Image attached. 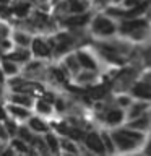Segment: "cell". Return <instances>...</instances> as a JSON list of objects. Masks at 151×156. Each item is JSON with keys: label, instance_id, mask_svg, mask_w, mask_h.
<instances>
[{"label": "cell", "instance_id": "21", "mask_svg": "<svg viewBox=\"0 0 151 156\" xmlns=\"http://www.w3.org/2000/svg\"><path fill=\"white\" fill-rule=\"evenodd\" d=\"M15 39H16V42H19L21 46H28V44H29V37L24 36V34L16 33V34H15Z\"/></svg>", "mask_w": 151, "mask_h": 156}, {"label": "cell", "instance_id": "7", "mask_svg": "<svg viewBox=\"0 0 151 156\" xmlns=\"http://www.w3.org/2000/svg\"><path fill=\"white\" fill-rule=\"evenodd\" d=\"M78 62H80V65H83L85 68L88 70H96V62L93 60V58L88 55L86 52H78Z\"/></svg>", "mask_w": 151, "mask_h": 156}, {"label": "cell", "instance_id": "35", "mask_svg": "<svg viewBox=\"0 0 151 156\" xmlns=\"http://www.w3.org/2000/svg\"><path fill=\"white\" fill-rule=\"evenodd\" d=\"M7 136H8V133H7V132H5V129H3V127H0V138H7Z\"/></svg>", "mask_w": 151, "mask_h": 156}, {"label": "cell", "instance_id": "41", "mask_svg": "<svg viewBox=\"0 0 151 156\" xmlns=\"http://www.w3.org/2000/svg\"><path fill=\"white\" fill-rule=\"evenodd\" d=\"M148 81H149V83H148V85H149V86H151V75H149V76H148Z\"/></svg>", "mask_w": 151, "mask_h": 156}, {"label": "cell", "instance_id": "8", "mask_svg": "<svg viewBox=\"0 0 151 156\" xmlns=\"http://www.w3.org/2000/svg\"><path fill=\"white\" fill-rule=\"evenodd\" d=\"M88 20H90V16L86 13H83V15H76V16L67 18L65 24H68V26H83V24L88 23Z\"/></svg>", "mask_w": 151, "mask_h": 156}, {"label": "cell", "instance_id": "36", "mask_svg": "<svg viewBox=\"0 0 151 156\" xmlns=\"http://www.w3.org/2000/svg\"><path fill=\"white\" fill-rule=\"evenodd\" d=\"M119 102H122V104H124V106H128V98H120V99H119Z\"/></svg>", "mask_w": 151, "mask_h": 156}, {"label": "cell", "instance_id": "3", "mask_svg": "<svg viewBox=\"0 0 151 156\" xmlns=\"http://www.w3.org/2000/svg\"><path fill=\"white\" fill-rule=\"evenodd\" d=\"M114 140H115V143L119 145L120 150H132V148H135V145H136V141L130 140L128 136H125V135H122L120 132H117L114 135Z\"/></svg>", "mask_w": 151, "mask_h": 156}, {"label": "cell", "instance_id": "6", "mask_svg": "<svg viewBox=\"0 0 151 156\" xmlns=\"http://www.w3.org/2000/svg\"><path fill=\"white\" fill-rule=\"evenodd\" d=\"M146 26V21L145 20H132V21H125L122 24V31L124 33H132V31H136V29H141Z\"/></svg>", "mask_w": 151, "mask_h": 156}, {"label": "cell", "instance_id": "20", "mask_svg": "<svg viewBox=\"0 0 151 156\" xmlns=\"http://www.w3.org/2000/svg\"><path fill=\"white\" fill-rule=\"evenodd\" d=\"M46 141H47L49 148H51L52 151H55V150L58 148V141H57V138H55V136H54V135H47Z\"/></svg>", "mask_w": 151, "mask_h": 156}, {"label": "cell", "instance_id": "28", "mask_svg": "<svg viewBox=\"0 0 151 156\" xmlns=\"http://www.w3.org/2000/svg\"><path fill=\"white\" fill-rule=\"evenodd\" d=\"M5 125H7V129H5V130H8V133H15V132H16V125H15L13 122L7 120V124H5Z\"/></svg>", "mask_w": 151, "mask_h": 156}, {"label": "cell", "instance_id": "16", "mask_svg": "<svg viewBox=\"0 0 151 156\" xmlns=\"http://www.w3.org/2000/svg\"><path fill=\"white\" fill-rule=\"evenodd\" d=\"M85 10V5L80 3L78 0H70V12L73 13H81Z\"/></svg>", "mask_w": 151, "mask_h": 156}, {"label": "cell", "instance_id": "12", "mask_svg": "<svg viewBox=\"0 0 151 156\" xmlns=\"http://www.w3.org/2000/svg\"><path fill=\"white\" fill-rule=\"evenodd\" d=\"M10 112H12L13 115L21 117V119H26V117H29V112H28L26 109H23V107H19V106H10Z\"/></svg>", "mask_w": 151, "mask_h": 156}, {"label": "cell", "instance_id": "38", "mask_svg": "<svg viewBox=\"0 0 151 156\" xmlns=\"http://www.w3.org/2000/svg\"><path fill=\"white\" fill-rule=\"evenodd\" d=\"M2 119H5V111L0 107V120H2Z\"/></svg>", "mask_w": 151, "mask_h": 156}, {"label": "cell", "instance_id": "31", "mask_svg": "<svg viewBox=\"0 0 151 156\" xmlns=\"http://www.w3.org/2000/svg\"><path fill=\"white\" fill-rule=\"evenodd\" d=\"M67 63H70V68H72V70L73 72H76L78 70V65H76V62H75V58H68V60H67Z\"/></svg>", "mask_w": 151, "mask_h": 156}, {"label": "cell", "instance_id": "29", "mask_svg": "<svg viewBox=\"0 0 151 156\" xmlns=\"http://www.w3.org/2000/svg\"><path fill=\"white\" fill-rule=\"evenodd\" d=\"M145 63L148 67H151V47L148 49V51H145Z\"/></svg>", "mask_w": 151, "mask_h": 156}, {"label": "cell", "instance_id": "30", "mask_svg": "<svg viewBox=\"0 0 151 156\" xmlns=\"http://www.w3.org/2000/svg\"><path fill=\"white\" fill-rule=\"evenodd\" d=\"M18 132H19V135H21V136H23L24 140H28V141L31 140V133H29V132H28L26 129H19Z\"/></svg>", "mask_w": 151, "mask_h": 156}, {"label": "cell", "instance_id": "24", "mask_svg": "<svg viewBox=\"0 0 151 156\" xmlns=\"http://www.w3.org/2000/svg\"><path fill=\"white\" fill-rule=\"evenodd\" d=\"M91 94L94 96V98L104 96V94H106V88H104V86H97V88H94V90H91Z\"/></svg>", "mask_w": 151, "mask_h": 156}, {"label": "cell", "instance_id": "5", "mask_svg": "<svg viewBox=\"0 0 151 156\" xmlns=\"http://www.w3.org/2000/svg\"><path fill=\"white\" fill-rule=\"evenodd\" d=\"M33 52L36 54L37 57H47L49 55V47L47 44L42 41V39H34L33 41Z\"/></svg>", "mask_w": 151, "mask_h": 156}, {"label": "cell", "instance_id": "17", "mask_svg": "<svg viewBox=\"0 0 151 156\" xmlns=\"http://www.w3.org/2000/svg\"><path fill=\"white\" fill-rule=\"evenodd\" d=\"M2 70L3 72H7V73H10V75H13V73H16V65L15 63H12V62H8V60H5L3 62V65H2Z\"/></svg>", "mask_w": 151, "mask_h": 156}, {"label": "cell", "instance_id": "39", "mask_svg": "<svg viewBox=\"0 0 151 156\" xmlns=\"http://www.w3.org/2000/svg\"><path fill=\"white\" fill-rule=\"evenodd\" d=\"M57 107H58V109H60V111L63 109V106H62V101H57Z\"/></svg>", "mask_w": 151, "mask_h": 156}, {"label": "cell", "instance_id": "33", "mask_svg": "<svg viewBox=\"0 0 151 156\" xmlns=\"http://www.w3.org/2000/svg\"><path fill=\"white\" fill-rule=\"evenodd\" d=\"M54 73H55V76H57L58 81H63V80H65V76H63V73H62L60 70H54Z\"/></svg>", "mask_w": 151, "mask_h": 156}, {"label": "cell", "instance_id": "37", "mask_svg": "<svg viewBox=\"0 0 151 156\" xmlns=\"http://www.w3.org/2000/svg\"><path fill=\"white\" fill-rule=\"evenodd\" d=\"M146 154H151V141H149V143H148V146H146Z\"/></svg>", "mask_w": 151, "mask_h": 156}, {"label": "cell", "instance_id": "23", "mask_svg": "<svg viewBox=\"0 0 151 156\" xmlns=\"http://www.w3.org/2000/svg\"><path fill=\"white\" fill-rule=\"evenodd\" d=\"M13 146H15V148H16L18 151H23V153H26V151H29V148H28V146L23 143L21 140H15V141H13Z\"/></svg>", "mask_w": 151, "mask_h": 156}, {"label": "cell", "instance_id": "44", "mask_svg": "<svg viewBox=\"0 0 151 156\" xmlns=\"http://www.w3.org/2000/svg\"><path fill=\"white\" fill-rule=\"evenodd\" d=\"M115 2H120V0H115Z\"/></svg>", "mask_w": 151, "mask_h": 156}, {"label": "cell", "instance_id": "14", "mask_svg": "<svg viewBox=\"0 0 151 156\" xmlns=\"http://www.w3.org/2000/svg\"><path fill=\"white\" fill-rule=\"evenodd\" d=\"M12 101L16 102V104H23V106H29V104H31V98H28V96H19V94H15V96L12 98Z\"/></svg>", "mask_w": 151, "mask_h": 156}, {"label": "cell", "instance_id": "2", "mask_svg": "<svg viewBox=\"0 0 151 156\" xmlns=\"http://www.w3.org/2000/svg\"><path fill=\"white\" fill-rule=\"evenodd\" d=\"M86 146L94 153H104V148H106L104 143H102V138L97 133H90L86 136Z\"/></svg>", "mask_w": 151, "mask_h": 156}, {"label": "cell", "instance_id": "32", "mask_svg": "<svg viewBox=\"0 0 151 156\" xmlns=\"http://www.w3.org/2000/svg\"><path fill=\"white\" fill-rule=\"evenodd\" d=\"M107 13L114 15V16H120V15H124L122 12H119V10H115V8H109V10H107Z\"/></svg>", "mask_w": 151, "mask_h": 156}, {"label": "cell", "instance_id": "34", "mask_svg": "<svg viewBox=\"0 0 151 156\" xmlns=\"http://www.w3.org/2000/svg\"><path fill=\"white\" fill-rule=\"evenodd\" d=\"M125 3L128 5V7H132V5H133V7H136V5L140 3V0H125Z\"/></svg>", "mask_w": 151, "mask_h": 156}, {"label": "cell", "instance_id": "26", "mask_svg": "<svg viewBox=\"0 0 151 156\" xmlns=\"http://www.w3.org/2000/svg\"><path fill=\"white\" fill-rule=\"evenodd\" d=\"M37 111L44 112V114H49V112H51V107H49L46 102H39V104H37Z\"/></svg>", "mask_w": 151, "mask_h": 156}, {"label": "cell", "instance_id": "42", "mask_svg": "<svg viewBox=\"0 0 151 156\" xmlns=\"http://www.w3.org/2000/svg\"><path fill=\"white\" fill-rule=\"evenodd\" d=\"M0 2H3V3H7V0H0Z\"/></svg>", "mask_w": 151, "mask_h": 156}, {"label": "cell", "instance_id": "40", "mask_svg": "<svg viewBox=\"0 0 151 156\" xmlns=\"http://www.w3.org/2000/svg\"><path fill=\"white\" fill-rule=\"evenodd\" d=\"M0 83H3V72L0 70Z\"/></svg>", "mask_w": 151, "mask_h": 156}, {"label": "cell", "instance_id": "1", "mask_svg": "<svg viewBox=\"0 0 151 156\" xmlns=\"http://www.w3.org/2000/svg\"><path fill=\"white\" fill-rule=\"evenodd\" d=\"M93 29L99 34H112L115 31V26L111 20H107L104 16H99L94 20V24H93Z\"/></svg>", "mask_w": 151, "mask_h": 156}, {"label": "cell", "instance_id": "19", "mask_svg": "<svg viewBox=\"0 0 151 156\" xmlns=\"http://www.w3.org/2000/svg\"><path fill=\"white\" fill-rule=\"evenodd\" d=\"M29 12V5L28 3H21V5H18L16 8H15V13L18 15V16H24Z\"/></svg>", "mask_w": 151, "mask_h": 156}, {"label": "cell", "instance_id": "27", "mask_svg": "<svg viewBox=\"0 0 151 156\" xmlns=\"http://www.w3.org/2000/svg\"><path fill=\"white\" fill-rule=\"evenodd\" d=\"M62 146L65 148L67 151H72V153H76V148L73 146L72 143H68V141H62Z\"/></svg>", "mask_w": 151, "mask_h": 156}, {"label": "cell", "instance_id": "11", "mask_svg": "<svg viewBox=\"0 0 151 156\" xmlns=\"http://www.w3.org/2000/svg\"><path fill=\"white\" fill-rule=\"evenodd\" d=\"M29 125H31V129L36 130V132H47V125L39 119H31L29 120Z\"/></svg>", "mask_w": 151, "mask_h": 156}, {"label": "cell", "instance_id": "13", "mask_svg": "<svg viewBox=\"0 0 151 156\" xmlns=\"http://www.w3.org/2000/svg\"><path fill=\"white\" fill-rule=\"evenodd\" d=\"M28 57H29V52L28 51H16V52H13V54H10V58L12 60H28Z\"/></svg>", "mask_w": 151, "mask_h": 156}, {"label": "cell", "instance_id": "22", "mask_svg": "<svg viewBox=\"0 0 151 156\" xmlns=\"http://www.w3.org/2000/svg\"><path fill=\"white\" fill-rule=\"evenodd\" d=\"M68 136H72V138H75V140H80L81 136H83V132L81 130H78V129H68Z\"/></svg>", "mask_w": 151, "mask_h": 156}, {"label": "cell", "instance_id": "43", "mask_svg": "<svg viewBox=\"0 0 151 156\" xmlns=\"http://www.w3.org/2000/svg\"><path fill=\"white\" fill-rule=\"evenodd\" d=\"M99 2H106V0H99Z\"/></svg>", "mask_w": 151, "mask_h": 156}, {"label": "cell", "instance_id": "15", "mask_svg": "<svg viewBox=\"0 0 151 156\" xmlns=\"http://www.w3.org/2000/svg\"><path fill=\"white\" fill-rule=\"evenodd\" d=\"M122 135H125V136H128L130 140H133V141H140V140H143V135L138 133V132H130V130H122L120 132Z\"/></svg>", "mask_w": 151, "mask_h": 156}, {"label": "cell", "instance_id": "4", "mask_svg": "<svg viewBox=\"0 0 151 156\" xmlns=\"http://www.w3.org/2000/svg\"><path fill=\"white\" fill-rule=\"evenodd\" d=\"M133 94L143 99H151V86L148 83H136L133 86Z\"/></svg>", "mask_w": 151, "mask_h": 156}, {"label": "cell", "instance_id": "18", "mask_svg": "<svg viewBox=\"0 0 151 156\" xmlns=\"http://www.w3.org/2000/svg\"><path fill=\"white\" fill-rule=\"evenodd\" d=\"M145 109H146V104H136V106H133V109L130 111V117H138Z\"/></svg>", "mask_w": 151, "mask_h": 156}, {"label": "cell", "instance_id": "9", "mask_svg": "<svg viewBox=\"0 0 151 156\" xmlns=\"http://www.w3.org/2000/svg\"><path fill=\"white\" fill-rule=\"evenodd\" d=\"M130 127H132V129H135V130H141V129H146V127H148V117H146V115H141V117H135V120H132Z\"/></svg>", "mask_w": 151, "mask_h": 156}, {"label": "cell", "instance_id": "10", "mask_svg": "<svg viewBox=\"0 0 151 156\" xmlns=\"http://www.w3.org/2000/svg\"><path fill=\"white\" fill-rule=\"evenodd\" d=\"M107 122H109V124H119V122L124 119V114H122L120 111H111L109 114H107Z\"/></svg>", "mask_w": 151, "mask_h": 156}, {"label": "cell", "instance_id": "25", "mask_svg": "<svg viewBox=\"0 0 151 156\" xmlns=\"http://www.w3.org/2000/svg\"><path fill=\"white\" fill-rule=\"evenodd\" d=\"M102 143H104V146H107L109 151H114V146H112V141L109 138V135H102Z\"/></svg>", "mask_w": 151, "mask_h": 156}]
</instances>
